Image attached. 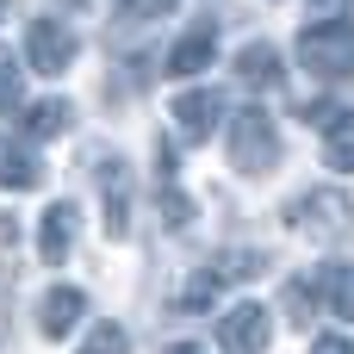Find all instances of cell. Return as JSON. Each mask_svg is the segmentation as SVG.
<instances>
[{
  "instance_id": "obj_1",
  "label": "cell",
  "mask_w": 354,
  "mask_h": 354,
  "mask_svg": "<svg viewBox=\"0 0 354 354\" xmlns=\"http://www.w3.org/2000/svg\"><path fill=\"white\" fill-rule=\"evenodd\" d=\"M299 62L317 75V81H348L354 75V19L330 12L317 25L299 31Z\"/></svg>"
},
{
  "instance_id": "obj_2",
  "label": "cell",
  "mask_w": 354,
  "mask_h": 354,
  "mask_svg": "<svg viewBox=\"0 0 354 354\" xmlns=\"http://www.w3.org/2000/svg\"><path fill=\"white\" fill-rule=\"evenodd\" d=\"M286 218H292V230H305L311 243H348L354 236V205H348V193H336V187L299 193V199L286 205Z\"/></svg>"
},
{
  "instance_id": "obj_3",
  "label": "cell",
  "mask_w": 354,
  "mask_h": 354,
  "mask_svg": "<svg viewBox=\"0 0 354 354\" xmlns=\"http://www.w3.org/2000/svg\"><path fill=\"white\" fill-rule=\"evenodd\" d=\"M230 168L236 174H274L280 168V131H274V118L261 106L230 118Z\"/></svg>"
},
{
  "instance_id": "obj_4",
  "label": "cell",
  "mask_w": 354,
  "mask_h": 354,
  "mask_svg": "<svg viewBox=\"0 0 354 354\" xmlns=\"http://www.w3.org/2000/svg\"><path fill=\"white\" fill-rule=\"evenodd\" d=\"M218 342H224V354H268V342H274V311L268 305H230L218 317Z\"/></svg>"
},
{
  "instance_id": "obj_5",
  "label": "cell",
  "mask_w": 354,
  "mask_h": 354,
  "mask_svg": "<svg viewBox=\"0 0 354 354\" xmlns=\"http://www.w3.org/2000/svg\"><path fill=\"white\" fill-rule=\"evenodd\" d=\"M75 31L62 25V19H31V31H25V56H31V68L37 75H62L68 62H75Z\"/></svg>"
},
{
  "instance_id": "obj_6",
  "label": "cell",
  "mask_w": 354,
  "mask_h": 354,
  "mask_svg": "<svg viewBox=\"0 0 354 354\" xmlns=\"http://www.w3.org/2000/svg\"><path fill=\"white\" fill-rule=\"evenodd\" d=\"M168 118H174V137H180V143H205V137H212V124L224 118V100H218L212 87H193V93H180V100H174V112H168Z\"/></svg>"
},
{
  "instance_id": "obj_7",
  "label": "cell",
  "mask_w": 354,
  "mask_h": 354,
  "mask_svg": "<svg viewBox=\"0 0 354 354\" xmlns=\"http://www.w3.org/2000/svg\"><path fill=\"white\" fill-rule=\"evenodd\" d=\"M330 317H354V268L348 261H330V268H317V280L305 286Z\"/></svg>"
},
{
  "instance_id": "obj_8",
  "label": "cell",
  "mask_w": 354,
  "mask_h": 354,
  "mask_svg": "<svg viewBox=\"0 0 354 354\" xmlns=\"http://www.w3.org/2000/svg\"><path fill=\"white\" fill-rule=\"evenodd\" d=\"M68 249H75V205H50L37 218V255H44V268H62Z\"/></svg>"
},
{
  "instance_id": "obj_9",
  "label": "cell",
  "mask_w": 354,
  "mask_h": 354,
  "mask_svg": "<svg viewBox=\"0 0 354 354\" xmlns=\"http://www.w3.org/2000/svg\"><path fill=\"white\" fill-rule=\"evenodd\" d=\"M81 311H87V299H81L75 286H50V292H44V305H37V330L56 342V336H68V330L81 324Z\"/></svg>"
},
{
  "instance_id": "obj_10",
  "label": "cell",
  "mask_w": 354,
  "mask_h": 354,
  "mask_svg": "<svg viewBox=\"0 0 354 354\" xmlns=\"http://www.w3.org/2000/svg\"><path fill=\"white\" fill-rule=\"evenodd\" d=\"M212 56H218V25H193L168 50V75H199V68H212Z\"/></svg>"
},
{
  "instance_id": "obj_11",
  "label": "cell",
  "mask_w": 354,
  "mask_h": 354,
  "mask_svg": "<svg viewBox=\"0 0 354 354\" xmlns=\"http://www.w3.org/2000/svg\"><path fill=\"white\" fill-rule=\"evenodd\" d=\"M100 193H106V236H131V180H124V162L118 156L106 162Z\"/></svg>"
},
{
  "instance_id": "obj_12",
  "label": "cell",
  "mask_w": 354,
  "mask_h": 354,
  "mask_svg": "<svg viewBox=\"0 0 354 354\" xmlns=\"http://www.w3.org/2000/svg\"><path fill=\"white\" fill-rule=\"evenodd\" d=\"M44 180V168H37V156L25 149V143H12V137H0V187H12V193H31Z\"/></svg>"
},
{
  "instance_id": "obj_13",
  "label": "cell",
  "mask_w": 354,
  "mask_h": 354,
  "mask_svg": "<svg viewBox=\"0 0 354 354\" xmlns=\"http://www.w3.org/2000/svg\"><path fill=\"white\" fill-rule=\"evenodd\" d=\"M324 156H330V168L354 174V112H330L324 118Z\"/></svg>"
},
{
  "instance_id": "obj_14",
  "label": "cell",
  "mask_w": 354,
  "mask_h": 354,
  "mask_svg": "<svg viewBox=\"0 0 354 354\" xmlns=\"http://www.w3.org/2000/svg\"><path fill=\"white\" fill-rule=\"evenodd\" d=\"M236 75H243V81H261V87H274V81H280V50H274V44H243V56H236Z\"/></svg>"
},
{
  "instance_id": "obj_15",
  "label": "cell",
  "mask_w": 354,
  "mask_h": 354,
  "mask_svg": "<svg viewBox=\"0 0 354 354\" xmlns=\"http://www.w3.org/2000/svg\"><path fill=\"white\" fill-rule=\"evenodd\" d=\"M68 118H75L68 100H37V106L25 112V131H31V137H56V131H68Z\"/></svg>"
},
{
  "instance_id": "obj_16",
  "label": "cell",
  "mask_w": 354,
  "mask_h": 354,
  "mask_svg": "<svg viewBox=\"0 0 354 354\" xmlns=\"http://www.w3.org/2000/svg\"><path fill=\"white\" fill-rule=\"evenodd\" d=\"M212 274H218V280H249V274H261V255H255V249H224V255L212 261Z\"/></svg>"
},
{
  "instance_id": "obj_17",
  "label": "cell",
  "mask_w": 354,
  "mask_h": 354,
  "mask_svg": "<svg viewBox=\"0 0 354 354\" xmlns=\"http://www.w3.org/2000/svg\"><path fill=\"white\" fill-rule=\"evenodd\" d=\"M218 286H224V280H218L212 268H199V274L187 280V292H180V311H205V305L218 299Z\"/></svg>"
},
{
  "instance_id": "obj_18",
  "label": "cell",
  "mask_w": 354,
  "mask_h": 354,
  "mask_svg": "<svg viewBox=\"0 0 354 354\" xmlns=\"http://www.w3.org/2000/svg\"><path fill=\"white\" fill-rule=\"evenodd\" d=\"M81 354H124V330H118V324H100V330L81 342Z\"/></svg>"
},
{
  "instance_id": "obj_19",
  "label": "cell",
  "mask_w": 354,
  "mask_h": 354,
  "mask_svg": "<svg viewBox=\"0 0 354 354\" xmlns=\"http://www.w3.org/2000/svg\"><path fill=\"white\" fill-rule=\"evenodd\" d=\"M19 100V62H12V50L0 44V112Z\"/></svg>"
},
{
  "instance_id": "obj_20",
  "label": "cell",
  "mask_w": 354,
  "mask_h": 354,
  "mask_svg": "<svg viewBox=\"0 0 354 354\" xmlns=\"http://www.w3.org/2000/svg\"><path fill=\"white\" fill-rule=\"evenodd\" d=\"M168 6H174V0H124V19H131V25H143V19H162Z\"/></svg>"
},
{
  "instance_id": "obj_21",
  "label": "cell",
  "mask_w": 354,
  "mask_h": 354,
  "mask_svg": "<svg viewBox=\"0 0 354 354\" xmlns=\"http://www.w3.org/2000/svg\"><path fill=\"white\" fill-rule=\"evenodd\" d=\"M311 354H354V342H348V336H317Z\"/></svg>"
},
{
  "instance_id": "obj_22",
  "label": "cell",
  "mask_w": 354,
  "mask_h": 354,
  "mask_svg": "<svg viewBox=\"0 0 354 354\" xmlns=\"http://www.w3.org/2000/svg\"><path fill=\"white\" fill-rule=\"evenodd\" d=\"M168 354H205V348H193V342H180V348H168Z\"/></svg>"
},
{
  "instance_id": "obj_23",
  "label": "cell",
  "mask_w": 354,
  "mask_h": 354,
  "mask_svg": "<svg viewBox=\"0 0 354 354\" xmlns=\"http://www.w3.org/2000/svg\"><path fill=\"white\" fill-rule=\"evenodd\" d=\"M6 6H12V0H0V12H6Z\"/></svg>"
}]
</instances>
